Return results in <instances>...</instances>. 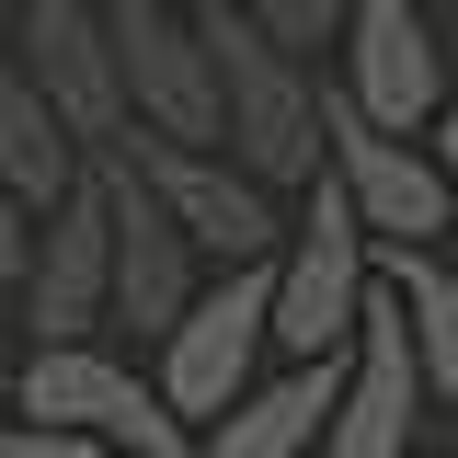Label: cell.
<instances>
[{
	"mask_svg": "<svg viewBox=\"0 0 458 458\" xmlns=\"http://www.w3.org/2000/svg\"><path fill=\"white\" fill-rule=\"evenodd\" d=\"M207 23V57H218V104H229V161L252 172L264 195H310L333 172V138H321V104L333 81H310V57H286L241 0L195 12Z\"/></svg>",
	"mask_w": 458,
	"mask_h": 458,
	"instance_id": "6da1fadb",
	"label": "cell"
},
{
	"mask_svg": "<svg viewBox=\"0 0 458 458\" xmlns=\"http://www.w3.org/2000/svg\"><path fill=\"white\" fill-rule=\"evenodd\" d=\"M12 412L47 436H81L92 458H195V424L161 401V378L126 344H23Z\"/></svg>",
	"mask_w": 458,
	"mask_h": 458,
	"instance_id": "7a4b0ae2",
	"label": "cell"
},
{
	"mask_svg": "<svg viewBox=\"0 0 458 458\" xmlns=\"http://www.w3.org/2000/svg\"><path fill=\"white\" fill-rule=\"evenodd\" d=\"M367 298H378V241L344 207V183L321 172L310 207H298V229H286V252H276V355L286 367H344Z\"/></svg>",
	"mask_w": 458,
	"mask_h": 458,
	"instance_id": "3957f363",
	"label": "cell"
},
{
	"mask_svg": "<svg viewBox=\"0 0 458 458\" xmlns=\"http://www.w3.org/2000/svg\"><path fill=\"white\" fill-rule=\"evenodd\" d=\"M264 355H276V264H241V276H218L183 310V333L149 355V378H161V401L207 436V424H229L241 401L264 390Z\"/></svg>",
	"mask_w": 458,
	"mask_h": 458,
	"instance_id": "277c9868",
	"label": "cell"
},
{
	"mask_svg": "<svg viewBox=\"0 0 458 458\" xmlns=\"http://www.w3.org/2000/svg\"><path fill=\"white\" fill-rule=\"evenodd\" d=\"M321 138H333V183H344V207L367 218V241L378 252H447L458 241V172L424 149V138H390V126H367V114L321 104Z\"/></svg>",
	"mask_w": 458,
	"mask_h": 458,
	"instance_id": "5b68a950",
	"label": "cell"
},
{
	"mask_svg": "<svg viewBox=\"0 0 458 458\" xmlns=\"http://www.w3.org/2000/svg\"><path fill=\"white\" fill-rule=\"evenodd\" d=\"M12 69L47 92V114L92 149V161H114L126 138H138V114H126V69H114V12L104 0H23V23H12Z\"/></svg>",
	"mask_w": 458,
	"mask_h": 458,
	"instance_id": "8992f818",
	"label": "cell"
},
{
	"mask_svg": "<svg viewBox=\"0 0 458 458\" xmlns=\"http://www.w3.org/2000/svg\"><path fill=\"white\" fill-rule=\"evenodd\" d=\"M114 12V69H126V114L161 149H229V104H218V57L207 23L172 0H104Z\"/></svg>",
	"mask_w": 458,
	"mask_h": 458,
	"instance_id": "52a82bcc",
	"label": "cell"
},
{
	"mask_svg": "<svg viewBox=\"0 0 458 458\" xmlns=\"http://www.w3.org/2000/svg\"><path fill=\"white\" fill-rule=\"evenodd\" d=\"M447 81H458V35H436L412 0H355V12H344V69H333V92L367 114V126H390V138H436V114L458 104Z\"/></svg>",
	"mask_w": 458,
	"mask_h": 458,
	"instance_id": "ba28073f",
	"label": "cell"
},
{
	"mask_svg": "<svg viewBox=\"0 0 458 458\" xmlns=\"http://www.w3.org/2000/svg\"><path fill=\"white\" fill-rule=\"evenodd\" d=\"M23 344H104L114 333V195H104V161L92 183L35 218V264H23V298H12Z\"/></svg>",
	"mask_w": 458,
	"mask_h": 458,
	"instance_id": "9c48e42d",
	"label": "cell"
},
{
	"mask_svg": "<svg viewBox=\"0 0 458 458\" xmlns=\"http://www.w3.org/2000/svg\"><path fill=\"white\" fill-rule=\"evenodd\" d=\"M126 161H138V183L161 195L172 218H183V241L218 264V276H241V264H276L286 252V207L252 183V172L229 161V149H161V138H126Z\"/></svg>",
	"mask_w": 458,
	"mask_h": 458,
	"instance_id": "30bf717a",
	"label": "cell"
},
{
	"mask_svg": "<svg viewBox=\"0 0 458 458\" xmlns=\"http://www.w3.org/2000/svg\"><path fill=\"white\" fill-rule=\"evenodd\" d=\"M104 195H114V333L161 355V344L183 333V310L207 298V252H195V241H183V218L138 183V161H126V149L104 161Z\"/></svg>",
	"mask_w": 458,
	"mask_h": 458,
	"instance_id": "8fae6325",
	"label": "cell"
},
{
	"mask_svg": "<svg viewBox=\"0 0 458 458\" xmlns=\"http://www.w3.org/2000/svg\"><path fill=\"white\" fill-rule=\"evenodd\" d=\"M424 401L436 390H424V355H412V310L378 286L355 344H344V401H333V447L321 458H412Z\"/></svg>",
	"mask_w": 458,
	"mask_h": 458,
	"instance_id": "7c38bea8",
	"label": "cell"
},
{
	"mask_svg": "<svg viewBox=\"0 0 458 458\" xmlns=\"http://www.w3.org/2000/svg\"><path fill=\"white\" fill-rule=\"evenodd\" d=\"M333 401H344V367H276L229 424L195 436V458H321L333 447Z\"/></svg>",
	"mask_w": 458,
	"mask_h": 458,
	"instance_id": "4fadbf2b",
	"label": "cell"
},
{
	"mask_svg": "<svg viewBox=\"0 0 458 458\" xmlns=\"http://www.w3.org/2000/svg\"><path fill=\"white\" fill-rule=\"evenodd\" d=\"M0 183H12L35 218H47V207H69V195L92 183V149L47 114V92H35L12 57H0Z\"/></svg>",
	"mask_w": 458,
	"mask_h": 458,
	"instance_id": "5bb4252c",
	"label": "cell"
},
{
	"mask_svg": "<svg viewBox=\"0 0 458 458\" xmlns=\"http://www.w3.org/2000/svg\"><path fill=\"white\" fill-rule=\"evenodd\" d=\"M378 286L412 310L424 390H436V401H458V252H378Z\"/></svg>",
	"mask_w": 458,
	"mask_h": 458,
	"instance_id": "9a60e30c",
	"label": "cell"
},
{
	"mask_svg": "<svg viewBox=\"0 0 458 458\" xmlns=\"http://www.w3.org/2000/svg\"><path fill=\"white\" fill-rule=\"evenodd\" d=\"M241 12H252L286 57H321V47H344V12H355V0H241Z\"/></svg>",
	"mask_w": 458,
	"mask_h": 458,
	"instance_id": "2e32d148",
	"label": "cell"
},
{
	"mask_svg": "<svg viewBox=\"0 0 458 458\" xmlns=\"http://www.w3.org/2000/svg\"><path fill=\"white\" fill-rule=\"evenodd\" d=\"M0 458H92V447H81V436H47V424L12 412V424H0Z\"/></svg>",
	"mask_w": 458,
	"mask_h": 458,
	"instance_id": "e0dca14e",
	"label": "cell"
},
{
	"mask_svg": "<svg viewBox=\"0 0 458 458\" xmlns=\"http://www.w3.org/2000/svg\"><path fill=\"white\" fill-rule=\"evenodd\" d=\"M12 23H23V0H0V47H12Z\"/></svg>",
	"mask_w": 458,
	"mask_h": 458,
	"instance_id": "ac0fdd59",
	"label": "cell"
},
{
	"mask_svg": "<svg viewBox=\"0 0 458 458\" xmlns=\"http://www.w3.org/2000/svg\"><path fill=\"white\" fill-rule=\"evenodd\" d=\"M172 12H218V0H172Z\"/></svg>",
	"mask_w": 458,
	"mask_h": 458,
	"instance_id": "d6986e66",
	"label": "cell"
},
{
	"mask_svg": "<svg viewBox=\"0 0 458 458\" xmlns=\"http://www.w3.org/2000/svg\"><path fill=\"white\" fill-rule=\"evenodd\" d=\"M412 12H458V0H412Z\"/></svg>",
	"mask_w": 458,
	"mask_h": 458,
	"instance_id": "ffe728a7",
	"label": "cell"
},
{
	"mask_svg": "<svg viewBox=\"0 0 458 458\" xmlns=\"http://www.w3.org/2000/svg\"><path fill=\"white\" fill-rule=\"evenodd\" d=\"M0 424H12V378H0Z\"/></svg>",
	"mask_w": 458,
	"mask_h": 458,
	"instance_id": "44dd1931",
	"label": "cell"
}]
</instances>
